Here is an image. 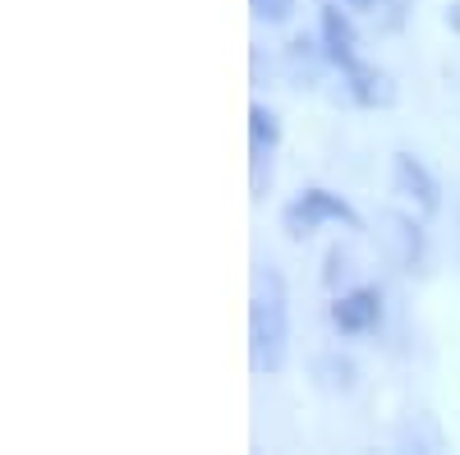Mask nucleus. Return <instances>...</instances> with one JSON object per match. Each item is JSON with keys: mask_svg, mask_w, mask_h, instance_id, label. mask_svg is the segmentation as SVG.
<instances>
[{"mask_svg": "<svg viewBox=\"0 0 460 455\" xmlns=\"http://www.w3.org/2000/svg\"><path fill=\"white\" fill-rule=\"evenodd\" d=\"M249 363L253 372H281L290 363V294L277 267L253 272L249 299Z\"/></svg>", "mask_w": 460, "mask_h": 455, "instance_id": "obj_1", "label": "nucleus"}, {"mask_svg": "<svg viewBox=\"0 0 460 455\" xmlns=\"http://www.w3.org/2000/svg\"><path fill=\"white\" fill-rule=\"evenodd\" d=\"M281 225H286L290 240L314 235L318 225H345V231H359V212L345 203L341 194H332V188L314 184V188H304V194L281 212Z\"/></svg>", "mask_w": 460, "mask_h": 455, "instance_id": "obj_2", "label": "nucleus"}, {"mask_svg": "<svg viewBox=\"0 0 460 455\" xmlns=\"http://www.w3.org/2000/svg\"><path fill=\"white\" fill-rule=\"evenodd\" d=\"M377 322H382V294H377L373 285H359V290L336 294V303H332V327H336L341 336H364V331H373Z\"/></svg>", "mask_w": 460, "mask_h": 455, "instance_id": "obj_3", "label": "nucleus"}, {"mask_svg": "<svg viewBox=\"0 0 460 455\" xmlns=\"http://www.w3.org/2000/svg\"><path fill=\"white\" fill-rule=\"evenodd\" d=\"M318 37H323V56L345 74L350 65H359V32L350 23L341 5H323V19H318Z\"/></svg>", "mask_w": 460, "mask_h": 455, "instance_id": "obj_4", "label": "nucleus"}, {"mask_svg": "<svg viewBox=\"0 0 460 455\" xmlns=\"http://www.w3.org/2000/svg\"><path fill=\"white\" fill-rule=\"evenodd\" d=\"M392 179H396L401 194L414 198L424 212H438V203H442V198H438V179L429 175V166L419 162L414 152H396V157H392Z\"/></svg>", "mask_w": 460, "mask_h": 455, "instance_id": "obj_5", "label": "nucleus"}, {"mask_svg": "<svg viewBox=\"0 0 460 455\" xmlns=\"http://www.w3.org/2000/svg\"><path fill=\"white\" fill-rule=\"evenodd\" d=\"M345 92H350L359 106L377 110V106H392L396 101V83H392V74L387 69H377V65H350L345 69Z\"/></svg>", "mask_w": 460, "mask_h": 455, "instance_id": "obj_6", "label": "nucleus"}, {"mask_svg": "<svg viewBox=\"0 0 460 455\" xmlns=\"http://www.w3.org/2000/svg\"><path fill=\"white\" fill-rule=\"evenodd\" d=\"M249 143H253V157H272L277 143H281V120H277V110L249 106Z\"/></svg>", "mask_w": 460, "mask_h": 455, "instance_id": "obj_7", "label": "nucleus"}, {"mask_svg": "<svg viewBox=\"0 0 460 455\" xmlns=\"http://www.w3.org/2000/svg\"><path fill=\"white\" fill-rule=\"evenodd\" d=\"M318 368L332 372V377H323V387H332V391H350L355 387V363L350 359H318Z\"/></svg>", "mask_w": 460, "mask_h": 455, "instance_id": "obj_8", "label": "nucleus"}, {"mask_svg": "<svg viewBox=\"0 0 460 455\" xmlns=\"http://www.w3.org/2000/svg\"><path fill=\"white\" fill-rule=\"evenodd\" d=\"M253 5V19H262V23H290V14H295V0H249Z\"/></svg>", "mask_w": 460, "mask_h": 455, "instance_id": "obj_9", "label": "nucleus"}, {"mask_svg": "<svg viewBox=\"0 0 460 455\" xmlns=\"http://www.w3.org/2000/svg\"><path fill=\"white\" fill-rule=\"evenodd\" d=\"M341 5H350V10H368L373 0H341Z\"/></svg>", "mask_w": 460, "mask_h": 455, "instance_id": "obj_10", "label": "nucleus"}]
</instances>
